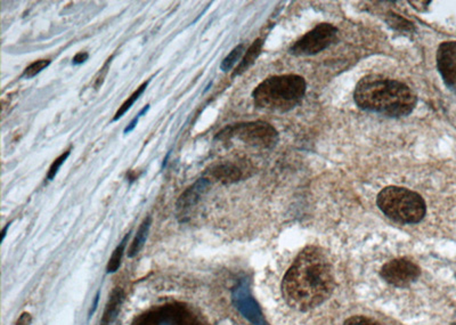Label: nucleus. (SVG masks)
Returning a JSON list of instances; mask_svg holds the SVG:
<instances>
[{"label":"nucleus","mask_w":456,"mask_h":325,"mask_svg":"<svg viewBox=\"0 0 456 325\" xmlns=\"http://www.w3.org/2000/svg\"><path fill=\"white\" fill-rule=\"evenodd\" d=\"M336 289L331 260L317 246H307L284 274L281 290L288 306L309 312L324 303Z\"/></svg>","instance_id":"obj_1"},{"label":"nucleus","mask_w":456,"mask_h":325,"mask_svg":"<svg viewBox=\"0 0 456 325\" xmlns=\"http://www.w3.org/2000/svg\"><path fill=\"white\" fill-rule=\"evenodd\" d=\"M354 98L359 109L389 118L409 116L418 103V97L409 86L379 74L359 80Z\"/></svg>","instance_id":"obj_2"},{"label":"nucleus","mask_w":456,"mask_h":325,"mask_svg":"<svg viewBox=\"0 0 456 325\" xmlns=\"http://www.w3.org/2000/svg\"><path fill=\"white\" fill-rule=\"evenodd\" d=\"M307 84L297 74L269 77L259 84L252 93L257 108L288 112L301 103Z\"/></svg>","instance_id":"obj_3"},{"label":"nucleus","mask_w":456,"mask_h":325,"mask_svg":"<svg viewBox=\"0 0 456 325\" xmlns=\"http://www.w3.org/2000/svg\"><path fill=\"white\" fill-rule=\"evenodd\" d=\"M377 205L384 215L400 224H418L427 212L423 198L405 187H384L378 194Z\"/></svg>","instance_id":"obj_4"},{"label":"nucleus","mask_w":456,"mask_h":325,"mask_svg":"<svg viewBox=\"0 0 456 325\" xmlns=\"http://www.w3.org/2000/svg\"><path fill=\"white\" fill-rule=\"evenodd\" d=\"M239 139L248 145L260 149H273L278 143V133L269 123L264 121L235 123L223 128L214 139L228 141Z\"/></svg>","instance_id":"obj_5"},{"label":"nucleus","mask_w":456,"mask_h":325,"mask_svg":"<svg viewBox=\"0 0 456 325\" xmlns=\"http://www.w3.org/2000/svg\"><path fill=\"white\" fill-rule=\"evenodd\" d=\"M338 28L330 23H321L302 35L290 47V53L296 56H310L330 47L338 38Z\"/></svg>","instance_id":"obj_6"},{"label":"nucleus","mask_w":456,"mask_h":325,"mask_svg":"<svg viewBox=\"0 0 456 325\" xmlns=\"http://www.w3.org/2000/svg\"><path fill=\"white\" fill-rule=\"evenodd\" d=\"M420 276V266L405 257L391 259L384 264L380 269V278L386 282V285L395 289L412 287Z\"/></svg>","instance_id":"obj_7"},{"label":"nucleus","mask_w":456,"mask_h":325,"mask_svg":"<svg viewBox=\"0 0 456 325\" xmlns=\"http://www.w3.org/2000/svg\"><path fill=\"white\" fill-rule=\"evenodd\" d=\"M132 325H201L189 310L180 306L161 307L136 319Z\"/></svg>","instance_id":"obj_8"},{"label":"nucleus","mask_w":456,"mask_h":325,"mask_svg":"<svg viewBox=\"0 0 456 325\" xmlns=\"http://www.w3.org/2000/svg\"><path fill=\"white\" fill-rule=\"evenodd\" d=\"M437 67L445 85L456 89V41H446L438 47Z\"/></svg>","instance_id":"obj_9"},{"label":"nucleus","mask_w":456,"mask_h":325,"mask_svg":"<svg viewBox=\"0 0 456 325\" xmlns=\"http://www.w3.org/2000/svg\"><path fill=\"white\" fill-rule=\"evenodd\" d=\"M210 185V180L203 177L196 180L192 187H189L185 192L182 193L177 201V210L180 212V215H185L189 209L198 205L203 194L209 190Z\"/></svg>","instance_id":"obj_10"},{"label":"nucleus","mask_w":456,"mask_h":325,"mask_svg":"<svg viewBox=\"0 0 456 325\" xmlns=\"http://www.w3.org/2000/svg\"><path fill=\"white\" fill-rule=\"evenodd\" d=\"M209 174L214 180L225 185L236 183L242 178V171L233 164H216L211 168Z\"/></svg>","instance_id":"obj_11"},{"label":"nucleus","mask_w":456,"mask_h":325,"mask_svg":"<svg viewBox=\"0 0 456 325\" xmlns=\"http://www.w3.org/2000/svg\"><path fill=\"white\" fill-rule=\"evenodd\" d=\"M262 46H264V41L261 40V39H257V40H255V42L249 47L246 55L243 56L241 63L237 65L235 71H234L233 77L239 76V74H242L243 72H246V70L251 67L252 64L255 63V60H257L259 55H260Z\"/></svg>","instance_id":"obj_12"},{"label":"nucleus","mask_w":456,"mask_h":325,"mask_svg":"<svg viewBox=\"0 0 456 325\" xmlns=\"http://www.w3.org/2000/svg\"><path fill=\"white\" fill-rule=\"evenodd\" d=\"M152 218L148 217L143 221L142 225L139 226V232L136 234L135 239L132 241V246H130L129 250H128V257L129 258H134V257L137 256L139 251L143 249L145 242L148 240V232H150Z\"/></svg>","instance_id":"obj_13"},{"label":"nucleus","mask_w":456,"mask_h":325,"mask_svg":"<svg viewBox=\"0 0 456 325\" xmlns=\"http://www.w3.org/2000/svg\"><path fill=\"white\" fill-rule=\"evenodd\" d=\"M123 291L120 289L113 291V294H111L110 300L107 303V308H105L104 314H103V319L101 321V325H111L113 322L118 312H119L120 306L123 303Z\"/></svg>","instance_id":"obj_14"},{"label":"nucleus","mask_w":456,"mask_h":325,"mask_svg":"<svg viewBox=\"0 0 456 325\" xmlns=\"http://www.w3.org/2000/svg\"><path fill=\"white\" fill-rule=\"evenodd\" d=\"M387 22L389 26L396 31L413 32L416 30V26L411 21L400 16V14L393 13V12L388 13Z\"/></svg>","instance_id":"obj_15"},{"label":"nucleus","mask_w":456,"mask_h":325,"mask_svg":"<svg viewBox=\"0 0 456 325\" xmlns=\"http://www.w3.org/2000/svg\"><path fill=\"white\" fill-rule=\"evenodd\" d=\"M128 239H129V234H127L126 237H123V240L120 242L119 246L114 250L112 257H111L109 264H107V273H114L119 269Z\"/></svg>","instance_id":"obj_16"},{"label":"nucleus","mask_w":456,"mask_h":325,"mask_svg":"<svg viewBox=\"0 0 456 325\" xmlns=\"http://www.w3.org/2000/svg\"><path fill=\"white\" fill-rule=\"evenodd\" d=\"M148 84H150V80L145 81L144 84L139 86V88H137V90H135L134 94L120 106L119 110L117 111V113L114 116L113 121L119 120L120 118H123V114L126 113L127 111L129 110L132 105L135 104V102L142 96L143 93L145 92V89L148 88Z\"/></svg>","instance_id":"obj_17"},{"label":"nucleus","mask_w":456,"mask_h":325,"mask_svg":"<svg viewBox=\"0 0 456 325\" xmlns=\"http://www.w3.org/2000/svg\"><path fill=\"white\" fill-rule=\"evenodd\" d=\"M243 53H244V45H239V46H236L233 51H230V54L227 55V56L223 58V62H221V71H223V72H228L230 70H232V68L237 63V61L242 57Z\"/></svg>","instance_id":"obj_18"},{"label":"nucleus","mask_w":456,"mask_h":325,"mask_svg":"<svg viewBox=\"0 0 456 325\" xmlns=\"http://www.w3.org/2000/svg\"><path fill=\"white\" fill-rule=\"evenodd\" d=\"M49 64H51V61L49 60L36 61V62L30 64V65H29V67L24 70V72H23L22 77L23 78H26V79H31V78H33V77L39 74V73H40L42 70L49 67Z\"/></svg>","instance_id":"obj_19"},{"label":"nucleus","mask_w":456,"mask_h":325,"mask_svg":"<svg viewBox=\"0 0 456 325\" xmlns=\"http://www.w3.org/2000/svg\"><path fill=\"white\" fill-rule=\"evenodd\" d=\"M70 154H71V151L68 150V151L64 152L62 154L58 157V158L54 160L53 164H52L49 171H48L47 180H53L55 177H56L57 173L60 171L62 164L66 161V159L69 158Z\"/></svg>","instance_id":"obj_20"},{"label":"nucleus","mask_w":456,"mask_h":325,"mask_svg":"<svg viewBox=\"0 0 456 325\" xmlns=\"http://www.w3.org/2000/svg\"><path fill=\"white\" fill-rule=\"evenodd\" d=\"M343 325H382L377 319L368 317V316L356 315L347 319Z\"/></svg>","instance_id":"obj_21"},{"label":"nucleus","mask_w":456,"mask_h":325,"mask_svg":"<svg viewBox=\"0 0 456 325\" xmlns=\"http://www.w3.org/2000/svg\"><path fill=\"white\" fill-rule=\"evenodd\" d=\"M89 54L86 51H80L76 56L72 58L73 65H80V64L85 63L86 61L88 60Z\"/></svg>","instance_id":"obj_22"},{"label":"nucleus","mask_w":456,"mask_h":325,"mask_svg":"<svg viewBox=\"0 0 456 325\" xmlns=\"http://www.w3.org/2000/svg\"><path fill=\"white\" fill-rule=\"evenodd\" d=\"M32 322V316L29 312H23L22 315L19 316L17 319L16 325H30Z\"/></svg>","instance_id":"obj_23"},{"label":"nucleus","mask_w":456,"mask_h":325,"mask_svg":"<svg viewBox=\"0 0 456 325\" xmlns=\"http://www.w3.org/2000/svg\"><path fill=\"white\" fill-rule=\"evenodd\" d=\"M139 116L137 114L134 119H132V121H130L129 125L125 128V130H123V133L125 134H129L132 133V130L135 129L136 126H137V123H139Z\"/></svg>","instance_id":"obj_24"},{"label":"nucleus","mask_w":456,"mask_h":325,"mask_svg":"<svg viewBox=\"0 0 456 325\" xmlns=\"http://www.w3.org/2000/svg\"><path fill=\"white\" fill-rule=\"evenodd\" d=\"M98 298H100V292H98L97 294H96V297H95V301L94 303H93V310H91V312L89 314H94L95 310H96V307H97V303H98Z\"/></svg>","instance_id":"obj_25"},{"label":"nucleus","mask_w":456,"mask_h":325,"mask_svg":"<svg viewBox=\"0 0 456 325\" xmlns=\"http://www.w3.org/2000/svg\"><path fill=\"white\" fill-rule=\"evenodd\" d=\"M148 110H150V104H148L146 105V106H144V108H143V110L141 111V112H139V117H143V116H144V114L146 113V112H148Z\"/></svg>","instance_id":"obj_26"},{"label":"nucleus","mask_w":456,"mask_h":325,"mask_svg":"<svg viewBox=\"0 0 456 325\" xmlns=\"http://www.w3.org/2000/svg\"><path fill=\"white\" fill-rule=\"evenodd\" d=\"M10 228V224H7L6 226H5V228L3 230V233H1V241L5 240V237H6V233H7V230Z\"/></svg>","instance_id":"obj_27"},{"label":"nucleus","mask_w":456,"mask_h":325,"mask_svg":"<svg viewBox=\"0 0 456 325\" xmlns=\"http://www.w3.org/2000/svg\"><path fill=\"white\" fill-rule=\"evenodd\" d=\"M456 325V324H455Z\"/></svg>","instance_id":"obj_28"}]
</instances>
